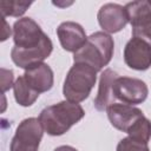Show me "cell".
I'll return each instance as SVG.
<instances>
[{"mask_svg":"<svg viewBox=\"0 0 151 151\" xmlns=\"http://www.w3.org/2000/svg\"><path fill=\"white\" fill-rule=\"evenodd\" d=\"M13 41L12 61L24 70L42 63L53 51L50 37L31 18H21L14 22Z\"/></svg>","mask_w":151,"mask_h":151,"instance_id":"1","label":"cell"},{"mask_svg":"<svg viewBox=\"0 0 151 151\" xmlns=\"http://www.w3.org/2000/svg\"><path fill=\"white\" fill-rule=\"evenodd\" d=\"M84 116L85 111L79 103L63 100L45 107L39 114V120L47 134L57 137L66 133Z\"/></svg>","mask_w":151,"mask_h":151,"instance_id":"2","label":"cell"},{"mask_svg":"<svg viewBox=\"0 0 151 151\" xmlns=\"http://www.w3.org/2000/svg\"><path fill=\"white\" fill-rule=\"evenodd\" d=\"M113 51L114 41L112 37L101 31L94 32L87 37L85 45L73 54V61L90 65L98 72L109 65Z\"/></svg>","mask_w":151,"mask_h":151,"instance_id":"3","label":"cell"},{"mask_svg":"<svg viewBox=\"0 0 151 151\" xmlns=\"http://www.w3.org/2000/svg\"><path fill=\"white\" fill-rule=\"evenodd\" d=\"M97 80V71L90 65L83 63H74L68 70L64 86L63 93L66 100L73 103H80L85 100Z\"/></svg>","mask_w":151,"mask_h":151,"instance_id":"4","label":"cell"},{"mask_svg":"<svg viewBox=\"0 0 151 151\" xmlns=\"http://www.w3.org/2000/svg\"><path fill=\"white\" fill-rule=\"evenodd\" d=\"M42 134L44 129L39 118H26L18 125L9 151H38Z\"/></svg>","mask_w":151,"mask_h":151,"instance_id":"5","label":"cell"},{"mask_svg":"<svg viewBox=\"0 0 151 151\" xmlns=\"http://www.w3.org/2000/svg\"><path fill=\"white\" fill-rule=\"evenodd\" d=\"M124 7L131 24L132 37L151 45V0L132 1Z\"/></svg>","mask_w":151,"mask_h":151,"instance_id":"6","label":"cell"},{"mask_svg":"<svg viewBox=\"0 0 151 151\" xmlns=\"http://www.w3.org/2000/svg\"><path fill=\"white\" fill-rule=\"evenodd\" d=\"M113 93L116 99H119L124 104L133 106L146 100L149 88L142 79L118 77L113 84Z\"/></svg>","mask_w":151,"mask_h":151,"instance_id":"7","label":"cell"},{"mask_svg":"<svg viewBox=\"0 0 151 151\" xmlns=\"http://www.w3.org/2000/svg\"><path fill=\"white\" fill-rule=\"evenodd\" d=\"M125 64L136 71H146L151 67V45L132 37L124 48Z\"/></svg>","mask_w":151,"mask_h":151,"instance_id":"8","label":"cell"},{"mask_svg":"<svg viewBox=\"0 0 151 151\" xmlns=\"http://www.w3.org/2000/svg\"><path fill=\"white\" fill-rule=\"evenodd\" d=\"M99 26L105 33H117L122 31L129 22L125 7L118 4H105L100 7L97 15Z\"/></svg>","mask_w":151,"mask_h":151,"instance_id":"9","label":"cell"},{"mask_svg":"<svg viewBox=\"0 0 151 151\" xmlns=\"http://www.w3.org/2000/svg\"><path fill=\"white\" fill-rule=\"evenodd\" d=\"M106 112L111 125L125 133L139 118L144 116L142 110H139L138 107L124 103H113L106 109Z\"/></svg>","mask_w":151,"mask_h":151,"instance_id":"10","label":"cell"},{"mask_svg":"<svg viewBox=\"0 0 151 151\" xmlns=\"http://www.w3.org/2000/svg\"><path fill=\"white\" fill-rule=\"evenodd\" d=\"M57 35L61 47L65 51L73 53L79 51L87 40L83 26L74 21L61 22L57 28Z\"/></svg>","mask_w":151,"mask_h":151,"instance_id":"11","label":"cell"},{"mask_svg":"<svg viewBox=\"0 0 151 151\" xmlns=\"http://www.w3.org/2000/svg\"><path fill=\"white\" fill-rule=\"evenodd\" d=\"M22 77L27 83V85L39 94L42 92H47L53 87V83H54L53 71L45 63L37 64L25 70Z\"/></svg>","mask_w":151,"mask_h":151,"instance_id":"12","label":"cell"},{"mask_svg":"<svg viewBox=\"0 0 151 151\" xmlns=\"http://www.w3.org/2000/svg\"><path fill=\"white\" fill-rule=\"evenodd\" d=\"M118 77V73L111 68H106L101 72L98 93L94 99V107L98 111H104L114 103L116 97L113 93V84Z\"/></svg>","mask_w":151,"mask_h":151,"instance_id":"13","label":"cell"},{"mask_svg":"<svg viewBox=\"0 0 151 151\" xmlns=\"http://www.w3.org/2000/svg\"><path fill=\"white\" fill-rule=\"evenodd\" d=\"M13 92H14V98H15V101L21 105V106H25V107H28L31 105L34 104V101L38 99L39 97V93L33 91L28 85L27 83L25 81L24 77L20 76L14 85H13Z\"/></svg>","mask_w":151,"mask_h":151,"instance_id":"14","label":"cell"},{"mask_svg":"<svg viewBox=\"0 0 151 151\" xmlns=\"http://www.w3.org/2000/svg\"><path fill=\"white\" fill-rule=\"evenodd\" d=\"M126 133L130 138L147 144L151 138V122L145 116H143L129 129Z\"/></svg>","mask_w":151,"mask_h":151,"instance_id":"15","label":"cell"},{"mask_svg":"<svg viewBox=\"0 0 151 151\" xmlns=\"http://www.w3.org/2000/svg\"><path fill=\"white\" fill-rule=\"evenodd\" d=\"M31 5H32V2H27V1H15V0L1 1L0 2V9L2 13V18L21 17Z\"/></svg>","mask_w":151,"mask_h":151,"instance_id":"16","label":"cell"},{"mask_svg":"<svg viewBox=\"0 0 151 151\" xmlns=\"http://www.w3.org/2000/svg\"><path fill=\"white\" fill-rule=\"evenodd\" d=\"M117 151H150V149L147 144L126 137L120 139V142L117 145Z\"/></svg>","mask_w":151,"mask_h":151,"instance_id":"17","label":"cell"},{"mask_svg":"<svg viewBox=\"0 0 151 151\" xmlns=\"http://www.w3.org/2000/svg\"><path fill=\"white\" fill-rule=\"evenodd\" d=\"M2 76H1V85H2V92L5 93L8 88H11L13 84V71L12 70H5L1 68Z\"/></svg>","mask_w":151,"mask_h":151,"instance_id":"18","label":"cell"},{"mask_svg":"<svg viewBox=\"0 0 151 151\" xmlns=\"http://www.w3.org/2000/svg\"><path fill=\"white\" fill-rule=\"evenodd\" d=\"M54 151H78V150L70 145H61V146H58L57 149H54Z\"/></svg>","mask_w":151,"mask_h":151,"instance_id":"19","label":"cell"}]
</instances>
